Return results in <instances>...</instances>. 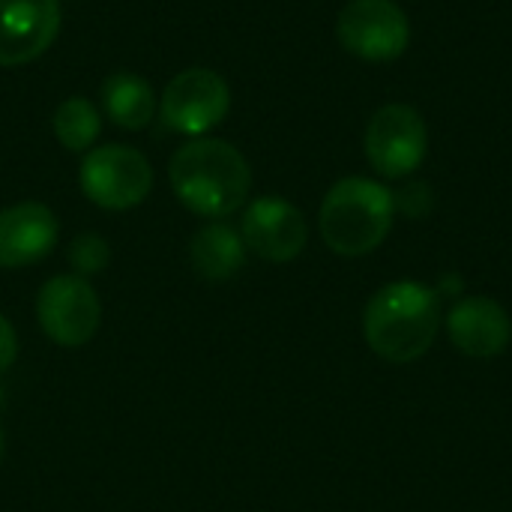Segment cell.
<instances>
[{
    "label": "cell",
    "mask_w": 512,
    "mask_h": 512,
    "mask_svg": "<svg viewBox=\"0 0 512 512\" xmlns=\"http://www.w3.org/2000/svg\"><path fill=\"white\" fill-rule=\"evenodd\" d=\"M168 180L186 210L204 219H225L246 204L252 168L231 141L204 135L177 147L168 165Z\"/></svg>",
    "instance_id": "obj_1"
},
{
    "label": "cell",
    "mask_w": 512,
    "mask_h": 512,
    "mask_svg": "<svg viewBox=\"0 0 512 512\" xmlns=\"http://www.w3.org/2000/svg\"><path fill=\"white\" fill-rule=\"evenodd\" d=\"M441 333V297L423 282L384 285L363 312L366 345L387 363L420 360Z\"/></svg>",
    "instance_id": "obj_2"
},
{
    "label": "cell",
    "mask_w": 512,
    "mask_h": 512,
    "mask_svg": "<svg viewBox=\"0 0 512 512\" xmlns=\"http://www.w3.org/2000/svg\"><path fill=\"white\" fill-rule=\"evenodd\" d=\"M396 219L393 192L369 177H342L333 183L318 210V228L327 243L342 258H363L375 252Z\"/></svg>",
    "instance_id": "obj_3"
},
{
    "label": "cell",
    "mask_w": 512,
    "mask_h": 512,
    "mask_svg": "<svg viewBox=\"0 0 512 512\" xmlns=\"http://www.w3.org/2000/svg\"><path fill=\"white\" fill-rule=\"evenodd\" d=\"M78 183L90 204L123 213L150 195L153 168L147 156L129 144H96L81 159Z\"/></svg>",
    "instance_id": "obj_4"
},
{
    "label": "cell",
    "mask_w": 512,
    "mask_h": 512,
    "mask_svg": "<svg viewBox=\"0 0 512 512\" xmlns=\"http://www.w3.org/2000/svg\"><path fill=\"white\" fill-rule=\"evenodd\" d=\"M156 111L171 132L186 138H204L228 117L231 87L219 72L207 66H192L177 72L165 84Z\"/></svg>",
    "instance_id": "obj_5"
},
{
    "label": "cell",
    "mask_w": 512,
    "mask_h": 512,
    "mask_svg": "<svg viewBox=\"0 0 512 512\" xmlns=\"http://www.w3.org/2000/svg\"><path fill=\"white\" fill-rule=\"evenodd\" d=\"M363 147H366L369 165L381 177L387 180L411 177L423 165L426 150H429L426 120L414 105L390 102L372 114Z\"/></svg>",
    "instance_id": "obj_6"
},
{
    "label": "cell",
    "mask_w": 512,
    "mask_h": 512,
    "mask_svg": "<svg viewBox=\"0 0 512 512\" xmlns=\"http://www.w3.org/2000/svg\"><path fill=\"white\" fill-rule=\"evenodd\" d=\"M39 330L60 348L87 345L102 324V303L96 288L75 273H60L42 282L36 294Z\"/></svg>",
    "instance_id": "obj_7"
},
{
    "label": "cell",
    "mask_w": 512,
    "mask_h": 512,
    "mask_svg": "<svg viewBox=\"0 0 512 512\" xmlns=\"http://www.w3.org/2000/svg\"><path fill=\"white\" fill-rule=\"evenodd\" d=\"M339 45L369 63H387L408 51L411 21L396 0H351L336 18Z\"/></svg>",
    "instance_id": "obj_8"
},
{
    "label": "cell",
    "mask_w": 512,
    "mask_h": 512,
    "mask_svg": "<svg viewBox=\"0 0 512 512\" xmlns=\"http://www.w3.org/2000/svg\"><path fill=\"white\" fill-rule=\"evenodd\" d=\"M240 237L249 252L264 261L288 264L309 243V225L297 204L279 195H261L246 204L240 219Z\"/></svg>",
    "instance_id": "obj_9"
},
{
    "label": "cell",
    "mask_w": 512,
    "mask_h": 512,
    "mask_svg": "<svg viewBox=\"0 0 512 512\" xmlns=\"http://www.w3.org/2000/svg\"><path fill=\"white\" fill-rule=\"evenodd\" d=\"M60 33V0H0V66L42 57Z\"/></svg>",
    "instance_id": "obj_10"
},
{
    "label": "cell",
    "mask_w": 512,
    "mask_h": 512,
    "mask_svg": "<svg viewBox=\"0 0 512 512\" xmlns=\"http://www.w3.org/2000/svg\"><path fill=\"white\" fill-rule=\"evenodd\" d=\"M444 324L456 351L474 360L501 357L512 342V321L507 309L486 294L456 300Z\"/></svg>",
    "instance_id": "obj_11"
},
{
    "label": "cell",
    "mask_w": 512,
    "mask_h": 512,
    "mask_svg": "<svg viewBox=\"0 0 512 512\" xmlns=\"http://www.w3.org/2000/svg\"><path fill=\"white\" fill-rule=\"evenodd\" d=\"M60 225L48 204L18 201L0 210V270L39 264L57 246Z\"/></svg>",
    "instance_id": "obj_12"
},
{
    "label": "cell",
    "mask_w": 512,
    "mask_h": 512,
    "mask_svg": "<svg viewBox=\"0 0 512 512\" xmlns=\"http://www.w3.org/2000/svg\"><path fill=\"white\" fill-rule=\"evenodd\" d=\"M246 243L240 231L228 222L213 219L210 225L198 228L189 240V261L195 273L207 282H228L246 264Z\"/></svg>",
    "instance_id": "obj_13"
},
{
    "label": "cell",
    "mask_w": 512,
    "mask_h": 512,
    "mask_svg": "<svg viewBox=\"0 0 512 512\" xmlns=\"http://www.w3.org/2000/svg\"><path fill=\"white\" fill-rule=\"evenodd\" d=\"M99 99H102L105 117H108L114 126L129 129V132L144 129V126L153 120L156 108H159L150 81L141 78L138 72H129V69L111 72V75L102 81Z\"/></svg>",
    "instance_id": "obj_14"
},
{
    "label": "cell",
    "mask_w": 512,
    "mask_h": 512,
    "mask_svg": "<svg viewBox=\"0 0 512 512\" xmlns=\"http://www.w3.org/2000/svg\"><path fill=\"white\" fill-rule=\"evenodd\" d=\"M51 129L60 147L72 153H87L90 147H96V138L102 132V114L87 96H66L54 108Z\"/></svg>",
    "instance_id": "obj_15"
},
{
    "label": "cell",
    "mask_w": 512,
    "mask_h": 512,
    "mask_svg": "<svg viewBox=\"0 0 512 512\" xmlns=\"http://www.w3.org/2000/svg\"><path fill=\"white\" fill-rule=\"evenodd\" d=\"M66 258H69L75 276H84V279H87V276L102 273V270L111 264V246H108L105 237H99V234H93V231H84V234H78V237L69 243Z\"/></svg>",
    "instance_id": "obj_16"
},
{
    "label": "cell",
    "mask_w": 512,
    "mask_h": 512,
    "mask_svg": "<svg viewBox=\"0 0 512 512\" xmlns=\"http://www.w3.org/2000/svg\"><path fill=\"white\" fill-rule=\"evenodd\" d=\"M393 201H396V210H402L405 216H411V219H417V216H426L429 210H432V204H435V195H432V186L429 183H408V186H402L396 195H393Z\"/></svg>",
    "instance_id": "obj_17"
},
{
    "label": "cell",
    "mask_w": 512,
    "mask_h": 512,
    "mask_svg": "<svg viewBox=\"0 0 512 512\" xmlns=\"http://www.w3.org/2000/svg\"><path fill=\"white\" fill-rule=\"evenodd\" d=\"M15 360H18V336H15V327L9 324V318L0 312V375L6 369H12Z\"/></svg>",
    "instance_id": "obj_18"
},
{
    "label": "cell",
    "mask_w": 512,
    "mask_h": 512,
    "mask_svg": "<svg viewBox=\"0 0 512 512\" xmlns=\"http://www.w3.org/2000/svg\"><path fill=\"white\" fill-rule=\"evenodd\" d=\"M0 456H3V432H0Z\"/></svg>",
    "instance_id": "obj_19"
}]
</instances>
